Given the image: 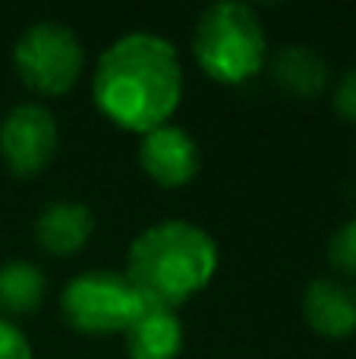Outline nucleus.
<instances>
[{"mask_svg": "<svg viewBox=\"0 0 356 359\" xmlns=\"http://www.w3.org/2000/svg\"><path fill=\"white\" fill-rule=\"evenodd\" d=\"M268 73L271 82L294 98H319L331 76L325 57L306 44H287L275 50V57L268 60Z\"/></svg>", "mask_w": 356, "mask_h": 359, "instance_id": "11", "label": "nucleus"}, {"mask_svg": "<svg viewBox=\"0 0 356 359\" xmlns=\"http://www.w3.org/2000/svg\"><path fill=\"white\" fill-rule=\"evenodd\" d=\"M334 111L344 120L356 123V67L347 69L338 79V86H334Z\"/></svg>", "mask_w": 356, "mask_h": 359, "instance_id": "15", "label": "nucleus"}, {"mask_svg": "<svg viewBox=\"0 0 356 359\" xmlns=\"http://www.w3.org/2000/svg\"><path fill=\"white\" fill-rule=\"evenodd\" d=\"M130 359H177L183 350V325L174 309L142 303L123 331Z\"/></svg>", "mask_w": 356, "mask_h": 359, "instance_id": "9", "label": "nucleus"}, {"mask_svg": "<svg viewBox=\"0 0 356 359\" xmlns=\"http://www.w3.org/2000/svg\"><path fill=\"white\" fill-rule=\"evenodd\" d=\"M48 297V278L32 262H6L0 265V318L38 312Z\"/></svg>", "mask_w": 356, "mask_h": 359, "instance_id": "12", "label": "nucleus"}, {"mask_svg": "<svg viewBox=\"0 0 356 359\" xmlns=\"http://www.w3.org/2000/svg\"><path fill=\"white\" fill-rule=\"evenodd\" d=\"M60 149V126L44 104H19L0 120V158L13 177H38Z\"/></svg>", "mask_w": 356, "mask_h": 359, "instance_id": "6", "label": "nucleus"}, {"mask_svg": "<svg viewBox=\"0 0 356 359\" xmlns=\"http://www.w3.org/2000/svg\"><path fill=\"white\" fill-rule=\"evenodd\" d=\"M139 309H142V297L136 293V287L126 280V274L111 268H92L76 274L60 293V312L67 325L88 337L123 334Z\"/></svg>", "mask_w": 356, "mask_h": 359, "instance_id": "4", "label": "nucleus"}, {"mask_svg": "<svg viewBox=\"0 0 356 359\" xmlns=\"http://www.w3.org/2000/svg\"><path fill=\"white\" fill-rule=\"evenodd\" d=\"M218 271V246L193 221H158L132 240L126 252V280L142 303L180 309L205 290Z\"/></svg>", "mask_w": 356, "mask_h": 359, "instance_id": "2", "label": "nucleus"}, {"mask_svg": "<svg viewBox=\"0 0 356 359\" xmlns=\"http://www.w3.org/2000/svg\"><path fill=\"white\" fill-rule=\"evenodd\" d=\"M139 164L142 170L164 189L193 183L202 170V151L199 142L186 130L174 123H164L158 130L145 133L139 142Z\"/></svg>", "mask_w": 356, "mask_h": 359, "instance_id": "7", "label": "nucleus"}, {"mask_svg": "<svg viewBox=\"0 0 356 359\" xmlns=\"http://www.w3.org/2000/svg\"><path fill=\"white\" fill-rule=\"evenodd\" d=\"M92 233H95L92 211H88V205L73 202V198L50 202L35 221V243L48 255H57V259L76 255L92 240Z\"/></svg>", "mask_w": 356, "mask_h": 359, "instance_id": "10", "label": "nucleus"}, {"mask_svg": "<svg viewBox=\"0 0 356 359\" xmlns=\"http://www.w3.org/2000/svg\"><path fill=\"white\" fill-rule=\"evenodd\" d=\"M0 359H35L29 337L10 318H0Z\"/></svg>", "mask_w": 356, "mask_h": 359, "instance_id": "14", "label": "nucleus"}, {"mask_svg": "<svg viewBox=\"0 0 356 359\" xmlns=\"http://www.w3.org/2000/svg\"><path fill=\"white\" fill-rule=\"evenodd\" d=\"M328 262L347 278H356V217L341 224L328 240Z\"/></svg>", "mask_w": 356, "mask_h": 359, "instance_id": "13", "label": "nucleus"}, {"mask_svg": "<svg viewBox=\"0 0 356 359\" xmlns=\"http://www.w3.org/2000/svg\"><path fill=\"white\" fill-rule=\"evenodd\" d=\"M199 69L221 86H243L262 69L268 41L256 10L237 0H221L199 13L193 32Z\"/></svg>", "mask_w": 356, "mask_h": 359, "instance_id": "3", "label": "nucleus"}, {"mask_svg": "<svg viewBox=\"0 0 356 359\" xmlns=\"http://www.w3.org/2000/svg\"><path fill=\"white\" fill-rule=\"evenodd\" d=\"M183 98V67L177 48L151 32L117 38L95 63L92 101L114 126L151 133L170 123Z\"/></svg>", "mask_w": 356, "mask_h": 359, "instance_id": "1", "label": "nucleus"}, {"mask_svg": "<svg viewBox=\"0 0 356 359\" xmlns=\"http://www.w3.org/2000/svg\"><path fill=\"white\" fill-rule=\"evenodd\" d=\"M85 50L69 25L57 19H41L19 35L13 48V67L25 88L38 95H67L79 82Z\"/></svg>", "mask_w": 356, "mask_h": 359, "instance_id": "5", "label": "nucleus"}, {"mask_svg": "<svg viewBox=\"0 0 356 359\" xmlns=\"http://www.w3.org/2000/svg\"><path fill=\"white\" fill-rule=\"evenodd\" d=\"M303 318L319 337L344 341L356 334V290L334 278H315L303 290Z\"/></svg>", "mask_w": 356, "mask_h": 359, "instance_id": "8", "label": "nucleus"}]
</instances>
